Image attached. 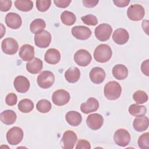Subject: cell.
<instances>
[{
	"mask_svg": "<svg viewBox=\"0 0 149 149\" xmlns=\"http://www.w3.org/2000/svg\"><path fill=\"white\" fill-rule=\"evenodd\" d=\"M76 149H90L91 148L90 143L86 140L80 139L78 141L76 147Z\"/></svg>",
	"mask_w": 149,
	"mask_h": 149,
	"instance_id": "ab89813d",
	"label": "cell"
},
{
	"mask_svg": "<svg viewBox=\"0 0 149 149\" xmlns=\"http://www.w3.org/2000/svg\"><path fill=\"white\" fill-rule=\"evenodd\" d=\"M65 119L67 122L73 126H77L79 125L82 120L81 114L74 111L68 112L65 115Z\"/></svg>",
	"mask_w": 149,
	"mask_h": 149,
	"instance_id": "cb8c5ba5",
	"label": "cell"
},
{
	"mask_svg": "<svg viewBox=\"0 0 149 149\" xmlns=\"http://www.w3.org/2000/svg\"><path fill=\"white\" fill-rule=\"evenodd\" d=\"M0 118L2 123L7 125H10L16 122L17 115L13 111L8 109L1 113Z\"/></svg>",
	"mask_w": 149,
	"mask_h": 149,
	"instance_id": "484cf974",
	"label": "cell"
},
{
	"mask_svg": "<svg viewBox=\"0 0 149 149\" xmlns=\"http://www.w3.org/2000/svg\"><path fill=\"white\" fill-rule=\"evenodd\" d=\"M77 140L76 134L72 130H66L64 132L62 138V143L63 148L65 149L73 148Z\"/></svg>",
	"mask_w": 149,
	"mask_h": 149,
	"instance_id": "7c38bea8",
	"label": "cell"
},
{
	"mask_svg": "<svg viewBox=\"0 0 149 149\" xmlns=\"http://www.w3.org/2000/svg\"><path fill=\"white\" fill-rule=\"evenodd\" d=\"M42 62L38 58H34L26 63L27 70L31 74L39 73L42 70Z\"/></svg>",
	"mask_w": 149,
	"mask_h": 149,
	"instance_id": "7402d4cb",
	"label": "cell"
},
{
	"mask_svg": "<svg viewBox=\"0 0 149 149\" xmlns=\"http://www.w3.org/2000/svg\"><path fill=\"white\" fill-rule=\"evenodd\" d=\"M19 56L24 61H30L34 57V48L30 44L23 45L19 50Z\"/></svg>",
	"mask_w": 149,
	"mask_h": 149,
	"instance_id": "ffe728a7",
	"label": "cell"
},
{
	"mask_svg": "<svg viewBox=\"0 0 149 149\" xmlns=\"http://www.w3.org/2000/svg\"><path fill=\"white\" fill-rule=\"evenodd\" d=\"M55 5L61 8H65L68 7L71 2L70 0H54Z\"/></svg>",
	"mask_w": 149,
	"mask_h": 149,
	"instance_id": "60d3db41",
	"label": "cell"
},
{
	"mask_svg": "<svg viewBox=\"0 0 149 149\" xmlns=\"http://www.w3.org/2000/svg\"><path fill=\"white\" fill-rule=\"evenodd\" d=\"M127 15L128 17L133 21H139L144 16L145 10L141 5L133 4L128 8Z\"/></svg>",
	"mask_w": 149,
	"mask_h": 149,
	"instance_id": "52a82bcc",
	"label": "cell"
},
{
	"mask_svg": "<svg viewBox=\"0 0 149 149\" xmlns=\"http://www.w3.org/2000/svg\"><path fill=\"white\" fill-rule=\"evenodd\" d=\"M112 74L118 80H123L128 75V69L122 64H118L112 69Z\"/></svg>",
	"mask_w": 149,
	"mask_h": 149,
	"instance_id": "4316f807",
	"label": "cell"
},
{
	"mask_svg": "<svg viewBox=\"0 0 149 149\" xmlns=\"http://www.w3.org/2000/svg\"><path fill=\"white\" fill-rule=\"evenodd\" d=\"M112 55L111 47L105 44H102L97 46L94 52L95 60L100 63H105L108 61Z\"/></svg>",
	"mask_w": 149,
	"mask_h": 149,
	"instance_id": "6da1fadb",
	"label": "cell"
},
{
	"mask_svg": "<svg viewBox=\"0 0 149 149\" xmlns=\"http://www.w3.org/2000/svg\"><path fill=\"white\" fill-rule=\"evenodd\" d=\"M99 108V102L97 99L93 97L89 98L86 102L80 105L81 111L86 114L95 112Z\"/></svg>",
	"mask_w": 149,
	"mask_h": 149,
	"instance_id": "d6986e66",
	"label": "cell"
},
{
	"mask_svg": "<svg viewBox=\"0 0 149 149\" xmlns=\"http://www.w3.org/2000/svg\"><path fill=\"white\" fill-rule=\"evenodd\" d=\"M1 48L3 53L8 55H14L18 51L19 45L17 41L14 38H6L2 41Z\"/></svg>",
	"mask_w": 149,
	"mask_h": 149,
	"instance_id": "9c48e42d",
	"label": "cell"
},
{
	"mask_svg": "<svg viewBox=\"0 0 149 149\" xmlns=\"http://www.w3.org/2000/svg\"><path fill=\"white\" fill-rule=\"evenodd\" d=\"M149 60L147 59L143 62L141 65V70L144 74L147 76H149Z\"/></svg>",
	"mask_w": 149,
	"mask_h": 149,
	"instance_id": "b9f144b4",
	"label": "cell"
},
{
	"mask_svg": "<svg viewBox=\"0 0 149 149\" xmlns=\"http://www.w3.org/2000/svg\"><path fill=\"white\" fill-rule=\"evenodd\" d=\"M133 98L136 104H141L145 103L148 100V95L146 92L143 90H137L134 93Z\"/></svg>",
	"mask_w": 149,
	"mask_h": 149,
	"instance_id": "836d02e7",
	"label": "cell"
},
{
	"mask_svg": "<svg viewBox=\"0 0 149 149\" xmlns=\"http://www.w3.org/2000/svg\"><path fill=\"white\" fill-rule=\"evenodd\" d=\"M138 145L141 149L149 148V133L148 132L143 133L139 137Z\"/></svg>",
	"mask_w": 149,
	"mask_h": 149,
	"instance_id": "e575fe53",
	"label": "cell"
},
{
	"mask_svg": "<svg viewBox=\"0 0 149 149\" xmlns=\"http://www.w3.org/2000/svg\"><path fill=\"white\" fill-rule=\"evenodd\" d=\"M23 131L17 126L10 128L6 133V140L10 145H17L20 143L23 138Z\"/></svg>",
	"mask_w": 149,
	"mask_h": 149,
	"instance_id": "277c9868",
	"label": "cell"
},
{
	"mask_svg": "<svg viewBox=\"0 0 149 149\" xmlns=\"http://www.w3.org/2000/svg\"><path fill=\"white\" fill-rule=\"evenodd\" d=\"M130 135L129 132L125 129H119L114 133L113 140L119 146L125 147L130 141Z\"/></svg>",
	"mask_w": 149,
	"mask_h": 149,
	"instance_id": "8992f818",
	"label": "cell"
},
{
	"mask_svg": "<svg viewBox=\"0 0 149 149\" xmlns=\"http://www.w3.org/2000/svg\"><path fill=\"white\" fill-rule=\"evenodd\" d=\"M12 6V1L10 0H0V10L2 12L8 11Z\"/></svg>",
	"mask_w": 149,
	"mask_h": 149,
	"instance_id": "f35d334b",
	"label": "cell"
},
{
	"mask_svg": "<svg viewBox=\"0 0 149 149\" xmlns=\"http://www.w3.org/2000/svg\"><path fill=\"white\" fill-rule=\"evenodd\" d=\"M104 123V118L99 113H92L89 115L86 119V123L88 127L93 130H96L101 127Z\"/></svg>",
	"mask_w": 149,
	"mask_h": 149,
	"instance_id": "4fadbf2b",
	"label": "cell"
},
{
	"mask_svg": "<svg viewBox=\"0 0 149 149\" xmlns=\"http://www.w3.org/2000/svg\"><path fill=\"white\" fill-rule=\"evenodd\" d=\"M121 93L122 87L120 84L116 81H110L105 85L104 93L105 97L109 100L118 99Z\"/></svg>",
	"mask_w": 149,
	"mask_h": 149,
	"instance_id": "7a4b0ae2",
	"label": "cell"
},
{
	"mask_svg": "<svg viewBox=\"0 0 149 149\" xmlns=\"http://www.w3.org/2000/svg\"><path fill=\"white\" fill-rule=\"evenodd\" d=\"M55 81V76L52 72L44 70L40 73L37 79L38 86L42 88L47 89L51 87Z\"/></svg>",
	"mask_w": 149,
	"mask_h": 149,
	"instance_id": "3957f363",
	"label": "cell"
},
{
	"mask_svg": "<svg viewBox=\"0 0 149 149\" xmlns=\"http://www.w3.org/2000/svg\"><path fill=\"white\" fill-rule=\"evenodd\" d=\"M17 101V95L13 93H10L8 94L5 98V102L9 106H13L16 104Z\"/></svg>",
	"mask_w": 149,
	"mask_h": 149,
	"instance_id": "74e56055",
	"label": "cell"
},
{
	"mask_svg": "<svg viewBox=\"0 0 149 149\" xmlns=\"http://www.w3.org/2000/svg\"><path fill=\"white\" fill-rule=\"evenodd\" d=\"M105 72L100 67H94L90 72L89 77L91 81L94 84H100L102 83L105 78Z\"/></svg>",
	"mask_w": 149,
	"mask_h": 149,
	"instance_id": "e0dca14e",
	"label": "cell"
},
{
	"mask_svg": "<svg viewBox=\"0 0 149 149\" xmlns=\"http://www.w3.org/2000/svg\"><path fill=\"white\" fill-rule=\"evenodd\" d=\"M82 22L88 26H95L98 23V20L95 16L91 14L87 15L81 17Z\"/></svg>",
	"mask_w": 149,
	"mask_h": 149,
	"instance_id": "d590c367",
	"label": "cell"
},
{
	"mask_svg": "<svg viewBox=\"0 0 149 149\" xmlns=\"http://www.w3.org/2000/svg\"><path fill=\"white\" fill-rule=\"evenodd\" d=\"M44 59L49 64L55 65L61 60V54L59 51L55 48L48 49L45 54Z\"/></svg>",
	"mask_w": 149,
	"mask_h": 149,
	"instance_id": "44dd1931",
	"label": "cell"
},
{
	"mask_svg": "<svg viewBox=\"0 0 149 149\" xmlns=\"http://www.w3.org/2000/svg\"><path fill=\"white\" fill-rule=\"evenodd\" d=\"M13 85L16 90L20 93L27 92L30 88L29 80L23 76H17L15 77Z\"/></svg>",
	"mask_w": 149,
	"mask_h": 149,
	"instance_id": "2e32d148",
	"label": "cell"
},
{
	"mask_svg": "<svg viewBox=\"0 0 149 149\" xmlns=\"http://www.w3.org/2000/svg\"><path fill=\"white\" fill-rule=\"evenodd\" d=\"M61 19L64 24L66 26H71L75 23L76 17L73 12L68 10H65L61 15Z\"/></svg>",
	"mask_w": 149,
	"mask_h": 149,
	"instance_id": "4dcf8cb0",
	"label": "cell"
},
{
	"mask_svg": "<svg viewBox=\"0 0 149 149\" xmlns=\"http://www.w3.org/2000/svg\"><path fill=\"white\" fill-rule=\"evenodd\" d=\"M51 42V35L47 30L36 34L34 36V42L36 46L41 48L48 47Z\"/></svg>",
	"mask_w": 149,
	"mask_h": 149,
	"instance_id": "8fae6325",
	"label": "cell"
},
{
	"mask_svg": "<svg viewBox=\"0 0 149 149\" xmlns=\"http://www.w3.org/2000/svg\"><path fill=\"white\" fill-rule=\"evenodd\" d=\"M129 113L136 117L145 115L147 112V108L143 105L138 104H132L129 108Z\"/></svg>",
	"mask_w": 149,
	"mask_h": 149,
	"instance_id": "f546056e",
	"label": "cell"
},
{
	"mask_svg": "<svg viewBox=\"0 0 149 149\" xmlns=\"http://www.w3.org/2000/svg\"><path fill=\"white\" fill-rule=\"evenodd\" d=\"M129 38V34L128 31L123 28H119L115 30L112 35L113 41L119 45L125 44L127 42Z\"/></svg>",
	"mask_w": 149,
	"mask_h": 149,
	"instance_id": "ac0fdd59",
	"label": "cell"
},
{
	"mask_svg": "<svg viewBox=\"0 0 149 149\" xmlns=\"http://www.w3.org/2000/svg\"><path fill=\"white\" fill-rule=\"evenodd\" d=\"M51 3L50 0H37L36 1V7L39 11L43 12L49 8Z\"/></svg>",
	"mask_w": 149,
	"mask_h": 149,
	"instance_id": "8d00e7d4",
	"label": "cell"
},
{
	"mask_svg": "<svg viewBox=\"0 0 149 149\" xmlns=\"http://www.w3.org/2000/svg\"><path fill=\"white\" fill-rule=\"evenodd\" d=\"M51 103L47 100L42 99L38 101L36 105V108L41 113H47L51 109Z\"/></svg>",
	"mask_w": 149,
	"mask_h": 149,
	"instance_id": "d6a6232c",
	"label": "cell"
},
{
	"mask_svg": "<svg viewBox=\"0 0 149 149\" xmlns=\"http://www.w3.org/2000/svg\"><path fill=\"white\" fill-rule=\"evenodd\" d=\"M74 62L80 66H86L91 61L92 57L90 53L86 49H80L74 55Z\"/></svg>",
	"mask_w": 149,
	"mask_h": 149,
	"instance_id": "ba28073f",
	"label": "cell"
},
{
	"mask_svg": "<svg viewBox=\"0 0 149 149\" xmlns=\"http://www.w3.org/2000/svg\"><path fill=\"white\" fill-rule=\"evenodd\" d=\"M15 7L20 11L29 12L33 8V2L30 0H16L15 1Z\"/></svg>",
	"mask_w": 149,
	"mask_h": 149,
	"instance_id": "f1b7e54d",
	"label": "cell"
},
{
	"mask_svg": "<svg viewBox=\"0 0 149 149\" xmlns=\"http://www.w3.org/2000/svg\"><path fill=\"white\" fill-rule=\"evenodd\" d=\"M80 77V70L77 67H70L65 73V79L70 83L77 82Z\"/></svg>",
	"mask_w": 149,
	"mask_h": 149,
	"instance_id": "d4e9b609",
	"label": "cell"
},
{
	"mask_svg": "<svg viewBox=\"0 0 149 149\" xmlns=\"http://www.w3.org/2000/svg\"><path fill=\"white\" fill-rule=\"evenodd\" d=\"M148 118L147 116L144 115L138 116L133 120V128L137 132H143L148 128Z\"/></svg>",
	"mask_w": 149,
	"mask_h": 149,
	"instance_id": "603a6c76",
	"label": "cell"
},
{
	"mask_svg": "<svg viewBox=\"0 0 149 149\" xmlns=\"http://www.w3.org/2000/svg\"><path fill=\"white\" fill-rule=\"evenodd\" d=\"M72 34L78 40H86L91 36V31L86 26H76L72 29Z\"/></svg>",
	"mask_w": 149,
	"mask_h": 149,
	"instance_id": "5bb4252c",
	"label": "cell"
},
{
	"mask_svg": "<svg viewBox=\"0 0 149 149\" xmlns=\"http://www.w3.org/2000/svg\"><path fill=\"white\" fill-rule=\"evenodd\" d=\"M1 25L2 29H1V37H0V38H2V37H3V34H5V27H3V24H1Z\"/></svg>",
	"mask_w": 149,
	"mask_h": 149,
	"instance_id": "f6af8a7d",
	"label": "cell"
},
{
	"mask_svg": "<svg viewBox=\"0 0 149 149\" xmlns=\"http://www.w3.org/2000/svg\"><path fill=\"white\" fill-rule=\"evenodd\" d=\"M19 110L23 113H29L34 108V103L29 99H23L19 102Z\"/></svg>",
	"mask_w": 149,
	"mask_h": 149,
	"instance_id": "1f68e13d",
	"label": "cell"
},
{
	"mask_svg": "<svg viewBox=\"0 0 149 149\" xmlns=\"http://www.w3.org/2000/svg\"><path fill=\"white\" fill-rule=\"evenodd\" d=\"M46 23L42 19H36L34 20L30 25V29L31 33L37 34L41 33L45 28Z\"/></svg>",
	"mask_w": 149,
	"mask_h": 149,
	"instance_id": "83f0119b",
	"label": "cell"
},
{
	"mask_svg": "<svg viewBox=\"0 0 149 149\" xmlns=\"http://www.w3.org/2000/svg\"><path fill=\"white\" fill-rule=\"evenodd\" d=\"M82 2H83V5L87 8H93L98 4V3L99 2V1L83 0L82 1Z\"/></svg>",
	"mask_w": 149,
	"mask_h": 149,
	"instance_id": "ee69618b",
	"label": "cell"
},
{
	"mask_svg": "<svg viewBox=\"0 0 149 149\" xmlns=\"http://www.w3.org/2000/svg\"><path fill=\"white\" fill-rule=\"evenodd\" d=\"M5 20L7 26L12 29H19L22 24V18L20 15L14 12H9L7 13Z\"/></svg>",
	"mask_w": 149,
	"mask_h": 149,
	"instance_id": "9a60e30c",
	"label": "cell"
},
{
	"mask_svg": "<svg viewBox=\"0 0 149 149\" xmlns=\"http://www.w3.org/2000/svg\"><path fill=\"white\" fill-rule=\"evenodd\" d=\"M113 2L116 6H118L120 8H123V7L127 6L129 5L130 1H129V0H113Z\"/></svg>",
	"mask_w": 149,
	"mask_h": 149,
	"instance_id": "7bdbcfd3",
	"label": "cell"
},
{
	"mask_svg": "<svg viewBox=\"0 0 149 149\" xmlns=\"http://www.w3.org/2000/svg\"><path fill=\"white\" fill-rule=\"evenodd\" d=\"M112 33V28L107 23L100 24L95 29V36L101 41H105L109 40Z\"/></svg>",
	"mask_w": 149,
	"mask_h": 149,
	"instance_id": "5b68a950",
	"label": "cell"
},
{
	"mask_svg": "<svg viewBox=\"0 0 149 149\" xmlns=\"http://www.w3.org/2000/svg\"><path fill=\"white\" fill-rule=\"evenodd\" d=\"M69 93L62 89L55 91L52 95V100L54 104L58 106H62L66 104L70 100Z\"/></svg>",
	"mask_w": 149,
	"mask_h": 149,
	"instance_id": "30bf717a",
	"label": "cell"
}]
</instances>
